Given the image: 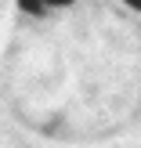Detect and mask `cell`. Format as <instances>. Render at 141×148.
<instances>
[{"label": "cell", "instance_id": "3957f363", "mask_svg": "<svg viewBox=\"0 0 141 148\" xmlns=\"http://www.w3.org/2000/svg\"><path fill=\"white\" fill-rule=\"evenodd\" d=\"M127 4H130V7H134V11H141V0H127Z\"/></svg>", "mask_w": 141, "mask_h": 148}, {"label": "cell", "instance_id": "7a4b0ae2", "mask_svg": "<svg viewBox=\"0 0 141 148\" xmlns=\"http://www.w3.org/2000/svg\"><path fill=\"white\" fill-rule=\"evenodd\" d=\"M65 4H72V0H47V7H65Z\"/></svg>", "mask_w": 141, "mask_h": 148}, {"label": "cell", "instance_id": "6da1fadb", "mask_svg": "<svg viewBox=\"0 0 141 148\" xmlns=\"http://www.w3.org/2000/svg\"><path fill=\"white\" fill-rule=\"evenodd\" d=\"M18 7L25 14H43V11H47V0H18Z\"/></svg>", "mask_w": 141, "mask_h": 148}]
</instances>
